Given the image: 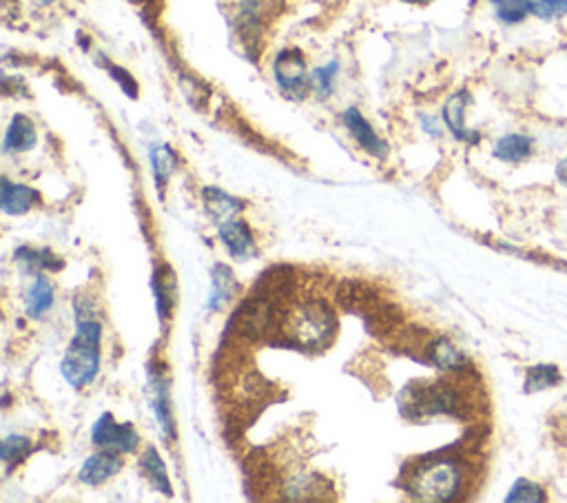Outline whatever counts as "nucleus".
<instances>
[{"instance_id":"nucleus-1","label":"nucleus","mask_w":567,"mask_h":503,"mask_svg":"<svg viewBox=\"0 0 567 503\" xmlns=\"http://www.w3.org/2000/svg\"><path fill=\"white\" fill-rule=\"evenodd\" d=\"M100 344L102 324L96 320V315H78L76 335L60 364V373L69 386L80 390L94 382L100 371Z\"/></svg>"},{"instance_id":"nucleus-33","label":"nucleus","mask_w":567,"mask_h":503,"mask_svg":"<svg viewBox=\"0 0 567 503\" xmlns=\"http://www.w3.org/2000/svg\"><path fill=\"white\" fill-rule=\"evenodd\" d=\"M404 3H410V5H430L432 0H404Z\"/></svg>"},{"instance_id":"nucleus-17","label":"nucleus","mask_w":567,"mask_h":503,"mask_svg":"<svg viewBox=\"0 0 567 503\" xmlns=\"http://www.w3.org/2000/svg\"><path fill=\"white\" fill-rule=\"evenodd\" d=\"M16 264L27 273L40 275L45 271H60L63 269V260L58 258L54 251L49 249H32V246H20L14 253Z\"/></svg>"},{"instance_id":"nucleus-6","label":"nucleus","mask_w":567,"mask_h":503,"mask_svg":"<svg viewBox=\"0 0 567 503\" xmlns=\"http://www.w3.org/2000/svg\"><path fill=\"white\" fill-rule=\"evenodd\" d=\"M91 441L102 450L131 455L140 446V435L131 424H118L111 413H105L91 428Z\"/></svg>"},{"instance_id":"nucleus-13","label":"nucleus","mask_w":567,"mask_h":503,"mask_svg":"<svg viewBox=\"0 0 567 503\" xmlns=\"http://www.w3.org/2000/svg\"><path fill=\"white\" fill-rule=\"evenodd\" d=\"M40 202V193L25 184H16L3 178L0 182V207L7 215H25Z\"/></svg>"},{"instance_id":"nucleus-12","label":"nucleus","mask_w":567,"mask_h":503,"mask_svg":"<svg viewBox=\"0 0 567 503\" xmlns=\"http://www.w3.org/2000/svg\"><path fill=\"white\" fill-rule=\"evenodd\" d=\"M120 470H122V457L118 453H111V450H105V453L91 455L89 459H85L78 477L82 484L100 486L111 477H116Z\"/></svg>"},{"instance_id":"nucleus-25","label":"nucleus","mask_w":567,"mask_h":503,"mask_svg":"<svg viewBox=\"0 0 567 503\" xmlns=\"http://www.w3.org/2000/svg\"><path fill=\"white\" fill-rule=\"evenodd\" d=\"M559 382H561V373L556 366L552 364L532 366L528 371V377H525V393H536V390L552 388Z\"/></svg>"},{"instance_id":"nucleus-22","label":"nucleus","mask_w":567,"mask_h":503,"mask_svg":"<svg viewBox=\"0 0 567 503\" xmlns=\"http://www.w3.org/2000/svg\"><path fill=\"white\" fill-rule=\"evenodd\" d=\"M428 359L437 368H441V371H457V368L466 364V355L450 340H446V337H437V340L428 346Z\"/></svg>"},{"instance_id":"nucleus-18","label":"nucleus","mask_w":567,"mask_h":503,"mask_svg":"<svg viewBox=\"0 0 567 503\" xmlns=\"http://www.w3.org/2000/svg\"><path fill=\"white\" fill-rule=\"evenodd\" d=\"M153 291H156L160 320L167 322L175 309V302H178V284H175V275L169 266H160L156 271V277H153Z\"/></svg>"},{"instance_id":"nucleus-32","label":"nucleus","mask_w":567,"mask_h":503,"mask_svg":"<svg viewBox=\"0 0 567 503\" xmlns=\"http://www.w3.org/2000/svg\"><path fill=\"white\" fill-rule=\"evenodd\" d=\"M556 178H559L567 187V158H563L559 164H556Z\"/></svg>"},{"instance_id":"nucleus-34","label":"nucleus","mask_w":567,"mask_h":503,"mask_svg":"<svg viewBox=\"0 0 567 503\" xmlns=\"http://www.w3.org/2000/svg\"><path fill=\"white\" fill-rule=\"evenodd\" d=\"M43 3H54V0H43Z\"/></svg>"},{"instance_id":"nucleus-26","label":"nucleus","mask_w":567,"mask_h":503,"mask_svg":"<svg viewBox=\"0 0 567 503\" xmlns=\"http://www.w3.org/2000/svg\"><path fill=\"white\" fill-rule=\"evenodd\" d=\"M29 453H32V441L23 435H9L3 439V446H0V457H3L7 468L20 464Z\"/></svg>"},{"instance_id":"nucleus-11","label":"nucleus","mask_w":567,"mask_h":503,"mask_svg":"<svg viewBox=\"0 0 567 503\" xmlns=\"http://www.w3.org/2000/svg\"><path fill=\"white\" fill-rule=\"evenodd\" d=\"M220 240L235 260H249L257 255V244L249 224L242 220H229L220 224Z\"/></svg>"},{"instance_id":"nucleus-16","label":"nucleus","mask_w":567,"mask_h":503,"mask_svg":"<svg viewBox=\"0 0 567 503\" xmlns=\"http://www.w3.org/2000/svg\"><path fill=\"white\" fill-rule=\"evenodd\" d=\"M38 142V133L34 122L29 120L27 116L18 114L14 116V120L9 122L7 133H5V140H3V151L5 153H23L34 149Z\"/></svg>"},{"instance_id":"nucleus-31","label":"nucleus","mask_w":567,"mask_h":503,"mask_svg":"<svg viewBox=\"0 0 567 503\" xmlns=\"http://www.w3.org/2000/svg\"><path fill=\"white\" fill-rule=\"evenodd\" d=\"M421 127H424V131L428 133V136H432V138H439V136H441V127H439V120H437V118H432V116L421 118Z\"/></svg>"},{"instance_id":"nucleus-28","label":"nucleus","mask_w":567,"mask_h":503,"mask_svg":"<svg viewBox=\"0 0 567 503\" xmlns=\"http://www.w3.org/2000/svg\"><path fill=\"white\" fill-rule=\"evenodd\" d=\"M530 14L541 20H561L567 16V0H530Z\"/></svg>"},{"instance_id":"nucleus-19","label":"nucleus","mask_w":567,"mask_h":503,"mask_svg":"<svg viewBox=\"0 0 567 503\" xmlns=\"http://www.w3.org/2000/svg\"><path fill=\"white\" fill-rule=\"evenodd\" d=\"M534 151V140L523 136V133H508V136H503L497 140V145H494V158H499L503 162H510V164H517L528 160Z\"/></svg>"},{"instance_id":"nucleus-30","label":"nucleus","mask_w":567,"mask_h":503,"mask_svg":"<svg viewBox=\"0 0 567 503\" xmlns=\"http://www.w3.org/2000/svg\"><path fill=\"white\" fill-rule=\"evenodd\" d=\"M102 63H105V69H109L111 78L118 80V85L122 87V91H127L131 98H138V82L131 78V74H129L127 69L113 65V63H109V60H102Z\"/></svg>"},{"instance_id":"nucleus-9","label":"nucleus","mask_w":567,"mask_h":503,"mask_svg":"<svg viewBox=\"0 0 567 503\" xmlns=\"http://www.w3.org/2000/svg\"><path fill=\"white\" fill-rule=\"evenodd\" d=\"M342 122H344V127L350 131V136L355 138L357 145L362 147L366 153H370V156L381 158V160L388 156V145L377 136V131L370 127V122L364 118V114L357 107H348L342 114Z\"/></svg>"},{"instance_id":"nucleus-10","label":"nucleus","mask_w":567,"mask_h":503,"mask_svg":"<svg viewBox=\"0 0 567 503\" xmlns=\"http://www.w3.org/2000/svg\"><path fill=\"white\" fill-rule=\"evenodd\" d=\"M468 102H470V94L466 89L457 91V94H452L446 105H443V122H446V127L450 129L452 136L461 142H468V145H477L481 140L479 131H472L466 127V109H468Z\"/></svg>"},{"instance_id":"nucleus-2","label":"nucleus","mask_w":567,"mask_h":503,"mask_svg":"<svg viewBox=\"0 0 567 503\" xmlns=\"http://www.w3.org/2000/svg\"><path fill=\"white\" fill-rule=\"evenodd\" d=\"M337 333V317L326 302H304L288 311L282 324L286 344L302 351H322Z\"/></svg>"},{"instance_id":"nucleus-20","label":"nucleus","mask_w":567,"mask_h":503,"mask_svg":"<svg viewBox=\"0 0 567 503\" xmlns=\"http://www.w3.org/2000/svg\"><path fill=\"white\" fill-rule=\"evenodd\" d=\"M140 470H142V475L151 481V486L160 490L162 495H167V497L173 495V486L169 481L167 466H164L160 453L153 446L144 450V455L140 457Z\"/></svg>"},{"instance_id":"nucleus-29","label":"nucleus","mask_w":567,"mask_h":503,"mask_svg":"<svg viewBox=\"0 0 567 503\" xmlns=\"http://www.w3.org/2000/svg\"><path fill=\"white\" fill-rule=\"evenodd\" d=\"M545 499V495H543V490L536 486V484H532V481H528V479H519L517 484L512 486V490H510V495L505 497V501H543Z\"/></svg>"},{"instance_id":"nucleus-14","label":"nucleus","mask_w":567,"mask_h":503,"mask_svg":"<svg viewBox=\"0 0 567 503\" xmlns=\"http://www.w3.org/2000/svg\"><path fill=\"white\" fill-rule=\"evenodd\" d=\"M240 291V284L235 280V273L226 264H215L211 271V297H209V311H222L233 297Z\"/></svg>"},{"instance_id":"nucleus-21","label":"nucleus","mask_w":567,"mask_h":503,"mask_svg":"<svg viewBox=\"0 0 567 503\" xmlns=\"http://www.w3.org/2000/svg\"><path fill=\"white\" fill-rule=\"evenodd\" d=\"M25 304H27V315L34 317V320H40V317L49 313L51 306H54V284H51L47 277L36 275L34 284L29 286L27 291Z\"/></svg>"},{"instance_id":"nucleus-7","label":"nucleus","mask_w":567,"mask_h":503,"mask_svg":"<svg viewBox=\"0 0 567 503\" xmlns=\"http://www.w3.org/2000/svg\"><path fill=\"white\" fill-rule=\"evenodd\" d=\"M273 322L275 309L271 300H266V297H255V300L246 302L233 317V326L237 328V333L246 337H264L273 328Z\"/></svg>"},{"instance_id":"nucleus-3","label":"nucleus","mask_w":567,"mask_h":503,"mask_svg":"<svg viewBox=\"0 0 567 503\" xmlns=\"http://www.w3.org/2000/svg\"><path fill=\"white\" fill-rule=\"evenodd\" d=\"M463 488V470L455 459L430 457L410 470L406 490L419 501H452Z\"/></svg>"},{"instance_id":"nucleus-27","label":"nucleus","mask_w":567,"mask_h":503,"mask_svg":"<svg viewBox=\"0 0 567 503\" xmlns=\"http://www.w3.org/2000/svg\"><path fill=\"white\" fill-rule=\"evenodd\" d=\"M337 74H339V63H337V60H333V63H328V65H324V67H317V69L313 71V74H311L313 91H315L319 100L331 98L333 89H335Z\"/></svg>"},{"instance_id":"nucleus-23","label":"nucleus","mask_w":567,"mask_h":503,"mask_svg":"<svg viewBox=\"0 0 567 503\" xmlns=\"http://www.w3.org/2000/svg\"><path fill=\"white\" fill-rule=\"evenodd\" d=\"M149 158H151L153 178H156V187L162 191L167 187V182L171 180L175 169H178V156H175V151L169 145H156L151 147Z\"/></svg>"},{"instance_id":"nucleus-15","label":"nucleus","mask_w":567,"mask_h":503,"mask_svg":"<svg viewBox=\"0 0 567 503\" xmlns=\"http://www.w3.org/2000/svg\"><path fill=\"white\" fill-rule=\"evenodd\" d=\"M202 200H204L206 211H209L211 218L218 224L235 220V215H240L244 211L242 200L233 198V195H229L218 187H206L202 191Z\"/></svg>"},{"instance_id":"nucleus-5","label":"nucleus","mask_w":567,"mask_h":503,"mask_svg":"<svg viewBox=\"0 0 567 503\" xmlns=\"http://www.w3.org/2000/svg\"><path fill=\"white\" fill-rule=\"evenodd\" d=\"M273 76L282 94L291 100H304L313 89V80L300 49L280 51L273 63Z\"/></svg>"},{"instance_id":"nucleus-24","label":"nucleus","mask_w":567,"mask_h":503,"mask_svg":"<svg viewBox=\"0 0 567 503\" xmlns=\"http://www.w3.org/2000/svg\"><path fill=\"white\" fill-rule=\"evenodd\" d=\"M490 5L505 25H519L530 16V0H490Z\"/></svg>"},{"instance_id":"nucleus-4","label":"nucleus","mask_w":567,"mask_h":503,"mask_svg":"<svg viewBox=\"0 0 567 503\" xmlns=\"http://www.w3.org/2000/svg\"><path fill=\"white\" fill-rule=\"evenodd\" d=\"M399 408L408 419L457 415L461 408V399L452 384L439 382L428 386H408L399 397Z\"/></svg>"},{"instance_id":"nucleus-8","label":"nucleus","mask_w":567,"mask_h":503,"mask_svg":"<svg viewBox=\"0 0 567 503\" xmlns=\"http://www.w3.org/2000/svg\"><path fill=\"white\" fill-rule=\"evenodd\" d=\"M149 399L151 408L156 413L158 428L167 444L175 439V422H173V406H171V393L167 377L156 366H149Z\"/></svg>"}]
</instances>
